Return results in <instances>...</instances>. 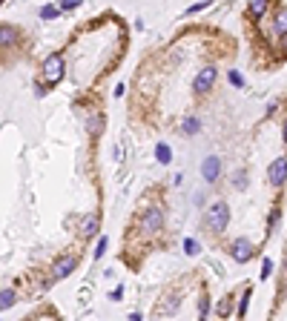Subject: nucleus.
I'll list each match as a JSON object with an SVG mask.
<instances>
[{
    "label": "nucleus",
    "instance_id": "nucleus-18",
    "mask_svg": "<svg viewBox=\"0 0 287 321\" xmlns=\"http://www.w3.org/2000/svg\"><path fill=\"white\" fill-rule=\"evenodd\" d=\"M61 9H66V12H69V9H78V0H64Z\"/></svg>",
    "mask_w": 287,
    "mask_h": 321
},
{
    "label": "nucleus",
    "instance_id": "nucleus-9",
    "mask_svg": "<svg viewBox=\"0 0 287 321\" xmlns=\"http://www.w3.org/2000/svg\"><path fill=\"white\" fill-rule=\"evenodd\" d=\"M276 29L287 37V6H279V9H276Z\"/></svg>",
    "mask_w": 287,
    "mask_h": 321
},
{
    "label": "nucleus",
    "instance_id": "nucleus-11",
    "mask_svg": "<svg viewBox=\"0 0 287 321\" xmlns=\"http://www.w3.org/2000/svg\"><path fill=\"white\" fill-rule=\"evenodd\" d=\"M15 304V289H3L0 292V310H9Z\"/></svg>",
    "mask_w": 287,
    "mask_h": 321
},
{
    "label": "nucleus",
    "instance_id": "nucleus-10",
    "mask_svg": "<svg viewBox=\"0 0 287 321\" xmlns=\"http://www.w3.org/2000/svg\"><path fill=\"white\" fill-rule=\"evenodd\" d=\"M264 12H267V3H264V0H255V3L247 6V15H250V17H261Z\"/></svg>",
    "mask_w": 287,
    "mask_h": 321
},
{
    "label": "nucleus",
    "instance_id": "nucleus-5",
    "mask_svg": "<svg viewBox=\"0 0 287 321\" xmlns=\"http://www.w3.org/2000/svg\"><path fill=\"white\" fill-rule=\"evenodd\" d=\"M233 258L236 261H250L253 258V244L247 238H236L233 241Z\"/></svg>",
    "mask_w": 287,
    "mask_h": 321
},
{
    "label": "nucleus",
    "instance_id": "nucleus-4",
    "mask_svg": "<svg viewBox=\"0 0 287 321\" xmlns=\"http://www.w3.org/2000/svg\"><path fill=\"white\" fill-rule=\"evenodd\" d=\"M267 181L273 184V187H282L287 181V158H276L270 163V169H267Z\"/></svg>",
    "mask_w": 287,
    "mask_h": 321
},
{
    "label": "nucleus",
    "instance_id": "nucleus-13",
    "mask_svg": "<svg viewBox=\"0 0 287 321\" xmlns=\"http://www.w3.org/2000/svg\"><path fill=\"white\" fill-rule=\"evenodd\" d=\"M198 129H201V121H198V118H187V121H184V132H187V135L198 132Z\"/></svg>",
    "mask_w": 287,
    "mask_h": 321
},
{
    "label": "nucleus",
    "instance_id": "nucleus-6",
    "mask_svg": "<svg viewBox=\"0 0 287 321\" xmlns=\"http://www.w3.org/2000/svg\"><path fill=\"white\" fill-rule=\"evenodd\" d=\"M75 267H78V258H75V256H64L61 261H58V264H55L52 275H55V278L61 281V278H66V275H69V273L75 270Z\"/></svg>",
    "mask_w": 287,
    "mask_h": 321
},
{
    "label": "nucleus",
    "instance_id": "nucleus-16",
    "mask_svg": "<svg viewBox=\"0 0 287 321\" xmlns=\"http://www.w3.org/2000/svg\"><path fill=\"white\" fill-rule=\"evenodd\" d=\"M55 15H58L55 6H43V9H40V17H55Z\"/></svg>",
    "mask_w": 287,
    "mask_h": 321
},
{
    "label": "nucleus",
    "instance_id": "nucleus-3",
    "mask_svg": "<svg viewBox=\"0 0 287 321\" xmlns=\"http://www.w3.org/2000/svg\"><path fill=\"white\" fill-rule=\"evenodd\" d=\"M43 75H46L49 83L61 80V78H64V58H61V55H49L46 64H43Z\"/></svg>",
    "mask_w": 287,
    "mask_h": 321
},
{
    "label": "nucleus",
    "instance_id": "nucleus-14",
    "mask_svg": "<svg viewBox=\"0 0 287 321\" xmlns=\"http://www.w3.org/2000/svg\"><path fill=\"white\" fill-rule=\"evenodd\" d=\"M12 40H15V29L12 26H3L0 29V43H12Z\"/></svg>",
    "mask_w": 287,
    "mask_h": 321
},
{
    "label": "nucleus",
    "instance_id": "nucleus-2",
    "mask_svg": "<svg viewBox=\"0 0 287 321\" xmlns=\"http://www.w3.org/2000/svg\"><path fill=\"white\" fill-rule=\"evenodd\" d=\"M216 78H219V69H216V66H204V69L195 75V80H192V92H195V95H207V92L213 89Z\"/></svg>",
    "mask_w": 287,
    "mask_h": 321
},
{
    "label": "nucleus",
    "instance_id": "nucleus-17",
    "mask_svg": "<svg viewBox=\"0 0 287 321\" xmlns=\"http://www.w3.org/2000/svg\"><path fill=\"white\" fill-rule=\"evenodd\" d=\"M233 181H236V187H244V184H247V175H244V172H236Z\"/></svg>",
    "mask_w": 287,
    "mask_h": 321
},
{
    "label": "nucleus",
    "instance_id": "nucleus-1",
    "mask_svg": "<svg viewBox=\"0 0 287 321\" xmlns=\"http://www.w3.org/2000/svg\"><path fill=\"white\" fill-rule=\"evenodd\" d=\"M230 221V209H227V204L224 201H216L210 209H207V226L213 229V232H221L224 226Z\"/></svg>",
    "mask_w": 287,
    "mask_h": 321
},
{
    "label": "nucleus",
    "instance_id": "nucleus-19",
    "mask_svg": "<svg viewBox=\"0 0 287 321\" xmlns=\"http://www.w3.org/2000/svg\"><path fill=\"white\" fill-rule=\"evenodd\" d=\"M230 80H233L236 86H241V78H238V72H230Z\"/></svg>",
    "mask_w": 287,
    "mask_h": 321
},
{
    "label": "nucleus",
    "instance_id": "nucleus-12",
    "mask_svg": "<svg viewBox=\"0 0 287 321\" xmlns=\"http://www.w3.org/2000/svg\"><path fill=\"white\" fill-rule=\"evenodd\" d=\"M155 155H158V160H161V163H169V158H172V152H169V146H167V144H158Z\"/></svg>",
    "mask_w": 287,
    "mask_h": 321
},
{
    "label": "nucleus",
    "instance_id": "nucleus-7",
    "mask_svg": "<svg viewBox=\"0 0 287 321\" xmlns=\"http://www.w3.org/2000/svg\"><path fill=\"white\" fill-rule=\"evenodd\" d=\"M201 172H204V178L213 184V181H219V175H221V160L219 158H207L204 160V166H201Z\"/></svg>",
    "mask_w": 287,
    "mask_h": 321
},
{
    "label": "nucleus",
    "instance_id": "nucleus-20",
    "mask_svg": "<svg viewBox=\"0 0 287 321\" xmlns=\"http://www.w3.org/2000/svg\"><path fill=\"white\" fill-rule=\"evenodd\" d=\"M285 141H287V121H285Z\"/></svg>",
    "mask_w": 287,
    "mask_h": 321
},
{
    "label": "nucleus",
    "instance_id": "nucleus-8",
    "mask_svg": "<svg viewBox=\"0 0 287 321\" xmlns=\"http://www.w3.org/2000/svg\"><path fill=\"white\" fill-rule=\"evenodd\" d=\"M81 232H84V235H95L98 232V215H86V218L81 221Z\"/></svg>",
    "mask_w": 287,
    "mask_h": 321
},
{
    "label": "nucleus",
    "instance_id": "nucleus-15",
    "mask_svg": "<svg viewBox=\"0 0 287 321\" xmlns=\"http://www.w3.org/2000/svg\"><path fill=\"white\" fill-rule=\"evenodd\" d=\"M184 250H187V256H198V250H201V247H198V241L187 238V241H184Z\"/></svg>",
    "mask_w": 287,
    "mask_h": 321
}]
</instances>
